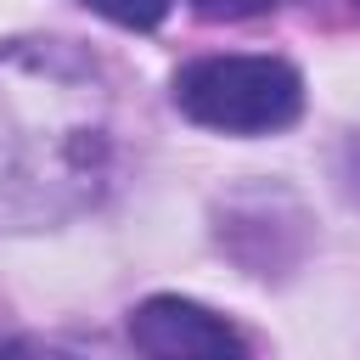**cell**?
I'll use <instances>...</instances> for the list:
<instances>
[{"mask_svg": "<svg viewBox=\"0 0 360 360\" xmlns=\"http://www.w3.org/2000/svg\"><path fill=\"white\" fill-rule=\"evenodd\" d=\"M112 180V84L62 39L0 45V231H45Z\"/></svg>", "mask_w": 360, "mask_h": 360, "instance_id": "6da1fadb", "label": "cell"}, {"mask_svg": "<svg viewBox=\"0 0 360 360\" xmlns=\"http://www.w3.org/2000/svg\"><path fill=\"white\" fill-rule=\"evenodd\" d=\"M174 107L219 135H276L304 112V73L281 56H197L174 73Z\"/></svg>", "mask_w": 360, "mask_h": 360, "instance_id": "7a4b0ae2", "label": "cell"}, {"mask_svg": "<svg viewBox=\"0 0 360 360\" xmlns=\"http://www.w3.org/2000/svg\"><path fill=\"white\" fill-rule=\"evenodd\" d=\"M129 343L141 360H248L242 332L180 292H152L129 309Z\"/></svg>", "mask_w": 360, "mask_h": 360, "instance_id": "3957f363", "label": "cell"}, {"mask_svg": "<svg viewBox=\"0 0 360 360\" xmlns=\"http://www.w3.org/2000/svg\"><path fill=\"white\" fill-rule=\"evenodd\" d=\"M79 6H90V11H101L107 22H118V28H158L163 17H169V6L174 0H79Z\"/></svg>", "mask_w": 360, "mask_h": 360, "instance_id": "277c9868", "label": "cell"}, {"mask_svg": "<svg viewBox=\"0 0 360 360\" xmlns=\"http://www.w3.org/2000/svg\"><path fill=\"white\" fill-rule=\"evenodd\" d=\"M191 6H197V17H208V22H242V17L276 11V6H287V0H191Z\"/></svg>", "mask_w": 360, "mask_h": 360, "instance_id": "5b68a950", "label": "cell"}, {"mask_svg": "<svg viewBox=\"0 0 360 360\" xmlns=\"http://www.w3.org/2000/svg\"><path fill=\"white\" fill-rule=\"evenodd\" d=\"M0 360H84V354L45 343V338H11V343H0Z\"/></svg>", "mask_w": 360, "mask_h": 360, "instance_id": "8992f818", "label": "cell"}, {"mask_svg": "<svg viewBox=\"0 0 360 360\" xmlns=\"http://www.w3.org/2000/svg\"><path fill=\"white\" fill-rule=\"evenodd\" d=\"M354 11H360V0H354Z\"/></svg>", "mask_w": 360, "mask_h": 360, "instance_id": "52a82bcc", "label": "cell"}]
</instances>
